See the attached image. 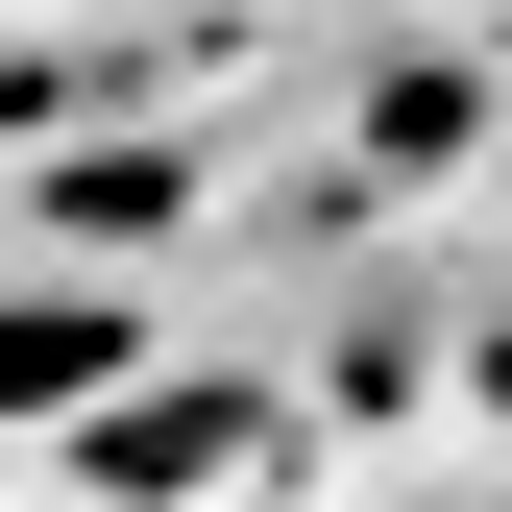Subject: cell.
<instances>
[{
    "instance_id": "obj_1",
    "label": "cell",
    "mask_w": 512,
    "mask_h": 512,
    "mask_svg": "<svg viewBox=\"0 0 512 512\" xmlns=\"http://www.w3.org/2000/svg\"><path fill=\"white\" fill-rule=\"evenodd\" d=\"M147 366V293H0V415H98Z\"/></svg>"
}]
</instances>
